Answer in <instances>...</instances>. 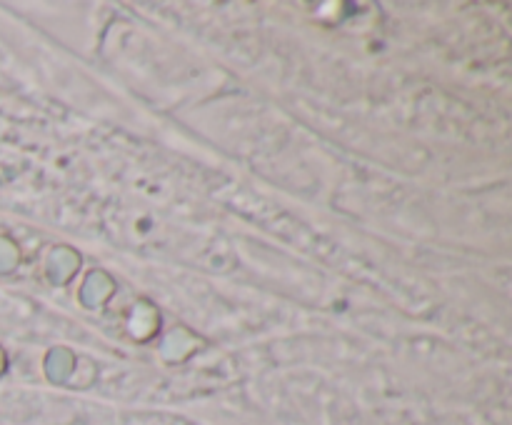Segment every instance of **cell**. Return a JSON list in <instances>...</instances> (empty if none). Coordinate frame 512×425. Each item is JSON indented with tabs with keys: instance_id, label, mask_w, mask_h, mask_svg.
Segmentation results:
<instances>
[]
</instances>
